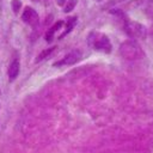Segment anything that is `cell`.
<instances>
[{
	"mask_svg": "<svg viewBox=\"0 0 153 153\" xmlns=\"http://www.w3.org/2000/svg\"><path fill=\"white\" fill-rule=\"evenodd\" d=\"M94 1H102V0H94Z\"/></svg>",
	"mask_w": 153,
	"mask_h": 153,
	"instance_id": "7c38bea8",
	"label": "cell"
},
{
	"mask_svg": "<svg viewBox=\"0 0 153 153\" xmlns=\"http://www.w3.org/2000/svg\"><path fill=\"white\" fill-rule=\"evenodd\" d=\"M120 54L122 57H124L127 60H139L145 56L142 48L139 45L137 42H135L133 39H127L121 43Z\"/></svg>",
	"mask_w": 153,
	"mask_h": 153,
	"instance_id": "6da1fadb",
	"label": "cell"
},
{
	"mask_svg": "<svg viewBox=\"0 0 153 153\" xmlns=\"http://www.w3.org/2000/svg\"><path fill=\"white\" fill-rule=\"evenodd\" d=\"M62 25H63V22H62V20H59V22H57V23H55L50 29H48V31H47V32H45V35H44L45 41H47L48 43L53 42L54 36H55V32H56L57 30H60Z\"/></svg>",
	"mask_w": 153,
	"mask_h": 153,
	"instance_id": "52a82bcc",
	"label": "cell"
},
{
	"mask_svg": "<svg viewBox=\"0 0 153 153\" xmlns=\"http://www.w3.org/2000/svg\"><path fill=\"white\" fill-rule=\"evenodd\" d=\"M76 4H78V0H67V2H66V5H65L63 12H65V13H68V12L73 11L74 7L76 6Z\"/></svg>",
	"mask_w": 153,
	"mask_h": 153,
	"instance_id": "30bf717a",
	"label": "cell"
},
{
	"mask_svg": "<svg viewBox=\"0 0 153 153\" xmlns=\"http://www.w3.org/2000/svg\"><path fill=\"white\" fill-rule=\"evenodd\" d=\"M152 27H153V25H152Z\"/></svg>",
	"mask_w": 153,
	"mask_h": 153,
	"instance_id": "4fadbf2b",
	"label": "cell"
},
{
	"mask_svg": "<svg viewBox=\"0 0 153 153\" xmlns=\"http://www.w3.org/2000/svg\"><path fill=\"white\" fill-rule=\"evenodd\" d=\"M11 5H12L13 12H14L16 14H18L19 11H20V8H22V1H20V0H12Z\"/></svg>",
	"mask_w": 153,
	"mask_h": 153,
	"instance_id": "8fae6325",
	"label": "cell"
},
{
	"mask_svg": "<svg viewBox=\"0 0 153 153\" xmlns=\"http://www.w3.org/2000/svg\"><path fill=\"white\" fill-rule=\"evenodd\" d=\"M88 44L98 51H103V53H110L111 51V43L110 39L108 38L106 35L100 33V32H91L88 35Z\"/></svg>",
	"mask_w": 153,
	"mask_h": 153,
	"instance_id": "7a4b0ae2",
	"label": "cell"
},
{
	"mask_svg": "<svg viewBox=\"0 0 153 153\" xmlns=\"http://www.w3.org/2000/svg\"><path fill=\"white\" fill-rule=\"evenodd\" d=\"M55 48L56 47H51V48H47V49H44V50H42L38 55H37V57L35 59V62L37 63V62H41V61H43L45 57H48L54 50H55Z\"/></svg>",
	"mask_w": 153,
	"mask_h": 153,
	"instance_id": "ba28073f",
	"label": "cell"
},
{
	"mask_svg": "<svg viewBox=\"0 0 153 153\" xmlns=\"http://www.w3.org/2000/svg\"><path fill=\"white\" fill-rule=\"evenodd\" d=\"M124 31L131 38L145 39L147 37V29L143 24L134 20H127L124 23Z\"/></svg>",
	"mask_w": 153,
	"mask_h": 153,
	"instance_id": "3957f363",
	"label": "cell"
},
{
	"mask_svg": "<svg viewBox=\"0 0 153 153\" xmlns=\"http://www.w3.org/2000/svg\"><path fill=\"white\" fill-rule=\"evenodd\" d=\"M75 23H76V17H71V18H68V20H67V23H66V30H65V32L60 36V38H62L65 35H67V33L73 29V26L75 25Z\"/></svg>",
	"mask_w": 153,
	"mask_h": 153,
	"instance_id": "9c48e42d",
	"label": "cell"
},
{
	"mask_svg": "<svg viewBox=\"0 0 153 153\" xmlns=\"http://www.w3.org/2000/svg\"><path fill=\"white\" fill-rule=\"evenodd\" d=\"M19 69H20L19 60H18V59H14V60L10 63V67H8V71H7L8 80H10V81L16 80V78H17L18 74H19Z\"/></svg>",
	"mask_w": 153,
	"mask_h": 153,
	"instance_id": "8992f818",
	"label": "cell"
},
{
	"mask_svg": "<svg viewBox=\"0 0 153 153\" xmlns=\"http://www.w3.org/2000/svg\"><path fill=\"white\" fill-rule=\"evenodd\" d=\"M82 57V54L80 50H72L71 53H68L62 60L60 61H56L53 63V66H72V65H75L78 61H80Z\"/></svg>",
	"mask_w": 153,
	"mask_h": 153,
	"instance_id": "277c9868",
	"label": "cell"
},
{
	"mask_svg": "<svg viewBox=\"0 0 153 153\" xmlns=\"http://www.w3.org/2000/svg\"><path fill=\"white\" fill-rule=\"evenodd\" d=\"M22 19L26 24H29L33 27L37 26V24L39 22V17H38V13L36 12V10H33L32 7H29V6H26L24 8V11L22 13Z\"/></svg>",
	"mask_w": 153,
	"mask_h": 153,
	"instance_id": "5b68a950",
	"label": "cell"
}]
</instances>
